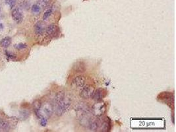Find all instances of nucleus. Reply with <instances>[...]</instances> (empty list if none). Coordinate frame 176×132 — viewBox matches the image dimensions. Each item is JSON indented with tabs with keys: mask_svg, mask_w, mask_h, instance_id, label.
I'll return each instance as SVG.
<instances>
[{
	"mask_svg": "<svg viewBox=\"0 0 176 132\" xmlns=\"http://www.w3.org/2000/svg\"><path fill=\"white\" fill-rule=\"evenodd\" d=\"M9 126V123L5 120L0 118V129H7Z\"/></svg>",
	"mask_w": 176,
	"mask_h": 132,
	"instance_id": "f3484780",
	"label": "nucleus"
},
{
	"mask_svg": "<svg viewBox=\"0 0 176 132\" xmlns=\"http://www.w3.org/2000/svg\"><path fill=\"white\" fill-rule=\"evenodd\" d=\"M86 78L83 75H78L73 80V84L77 88H81L85 85Z\"/></svg>",
	"mask_w": 176,
	"mask_h": 132,
	"instance_id": "9b49d317",
	"label": "nucleus"
},
{
	"mask_svg": "<svg viewBox=\"0 0 176 132\" xmlns=\"http://www.w3.org/2000/svg\"><path fill=\"white\" fill-rule=\"evenodd\" d=\"M11 17L13 21L17 24L21 23L23 21V11L19 7H16L11 11Z\"/></svg>",
	"mask_w": 176,
	"mask_h": 132,
	"instance_id": "20e7f679",
	"label": "nucleus"
},
{
	"mask_svg": "<svg viewBox=\"0 0 176 132\" xmlns=\"http://www.w3.org/2000/svg\"><path fill=\"white\" fill-rule=\"evenodd\" d=\"M58 32L59 27L56 25H55V24H50V25H48L46 27L45 33L48 37H55V36H56L58 34Z\"/></svg>",
	"mask_w": 176,
	"mask_h": 132,
	"instance_id": "423d86ee",
	"label": "nucleus"
},
{
	"mask_svg": "<svg viewBox=\"0 0 176 132\" xmlns=\"http://www.w3.org/2000/svg\"><path fill=\"white\" fill-rule=\"evenodd\" d=\"M65 97V93L63 91H59L58 93H57L56 94H55V97L54 98V100H53V105H55V104H56L58 102H59L60 101H62V99L64 98V97Z\"/></svg>",
	"mask_w": 176,
	"mask_h": 132,
	"instance_id": "2eb2a0df",
	"label": "nucleus"
},
{
	"mask_svg": "<svg viewBox=\"0 0 176 132\" xmlns=\"http://www.w3.org/2000/svg\"><path fill=\"white\" fill-rule=\"evenodd\" d=\"M11 38L9 37H6L2 39V41H0V46L3 48H7L11 45Z\"/></svg>",
	"mask_w": 176,
	"mask_h": 132,
	"instance_id": "dca6fc26",
	"label": "nucleus"
},
{
	"mask_svg": "<svg viewBox=\"0 0 176 132\" xmlns=\"http://www.w3.org/2000/svg\"><path fill=\"white\" fill-rule=\"evenodd\" d=\"M5 55H6V56L8 58H9L11 59H13L15 58H16V55L13 54H12V53H10L8 52L7 50L5 51Z\"/></svg>",
	"mask_w": 176,
	"mask_h": 132,
	"instance_id": "412c9836",
	"label": "nucleus"
},
{
	"mask_svg": "<svg viewBox=\"0 0 176 132\" xmlns=\"http://www.w3.org/2000/svg\"><path fill=\"white\" fill-rule=\"evenodd\" d=\"M81 89H82L80 91L79 95L82 98L87 100L93 98V96L95 91L93 86L90 85H86L82 87Z\"/></svg>",
	"mask_w": 176,
	"mask_h": 132,
	"instance_id": "7ed1b4c3",
	"label": "nucleus"
},
{
	"mask_svg": "<svg viewBox=\"0 0 176 132\" xmlns=\"http://www.w3.org/2000/svg\"><path fill=\"white\" fill-rule=\"evenodd\" d=\"M34 30L36 36H37V37H42V36H43L46 30L44 23L41 21H39L37 23H36L34 27Z\"/></svg>",
	"mask_w": 176,
	"mask_h": 132,
	"instance_id": "6e6552de",
	"label": "nucleus"
},
{
	"mask_svg": "<svg viewBox=\"0 0 176 132\" xmlns=\"http://www.w3.org/2000/svg\"><path fill=\"white\" fill-rule=\"evenodd\" d=\"M100 127L102 129L103 131H109L110 130L111 127V123L109 118H105L102 121H101L100 128Z\"/></svg>",
	"mask_w": 176,
	"mask_h": 132,
	"instance_id": "f8f14e48",
	"label": "nucleus"
},
{
	"mask_svg": "<svg viewBox=\"0 0 176 132\" xmlns=\"http://www.w3.org/2000/svg\"><path fill=\"white\" fill-rule=\"evenodd\" d=\"M27 47H28V45L25 43H19V44H17V45H14V48H15L17 50H25Z\"/></svg>",
	"mask_w": 176,
	"mask_h": 132,
	"instance_id": "a211bd4d",
	"label": "nucleus"
},
{
	"mask_svg": "<svg viewBox=\"0 0 176 132\" xmlns=\"http://www.w3.org/2000/svg\"><path fill=\"white\" fill-rule=\"evenodd\" d=\"M71 105V99L69 97H64L59 102L54 105V112L58 116H62L69 110Z\"/></svg>",
	"mask_w": 176,
	"mask_h": 132,
	"instance_id": "f257e3e1",
	"label": "nucleus"
},
{
	"mask_svg": "<svg viewBox=\"0 0 176 132\" xmlns=\"http://www.w3.org/2000/svg\"><path fill=\"white\" fill-rule=\"evenodd\" d=\"M53 2L54 0H38L35 5L42 12L44 9H47L50 6Z\"/></svg>",
	"mask_w": 176,
	"mask_h": 132,
	"instance_id": "9d476101",
	"label": "nucleus"
},
{
	"mask_svg": "<svg viewBox=\"0 0 176 132\" xmlns=\"http://www.w3.org/2000/svg\"><path fill=\"white\" fill-rule=\"evenodd\" d=\"M107 95V91L104 89H98L94 91L93 98L96 102L102 101V100L106 97Z\"/></svg>",
	"mask_w": 176,
	"mask_h": 132,
	"instance_id": "1a4fd4ad",
	"label": "nucleus"
},
{
	"mask_svg": "<svg viewBox=\"0 0 176 132\" xmlns=\"http://www.w3.org/2000/svg\"><path fill=\"white\" fill-rule=\"evenodd\" d=\"M39 120H40V125L42 126H46L48 123V118L44 116V115H42L39 118Z\"/></svg>",
	"mask_w": 176,
	"mask_h": 132,
	"instance_id": "6ab92c4d",
	"label": "nucleus"
},
{
	"mask_svg": "<svg viewBox=\"0 0 176 132\" xmlns=\"http://www.w3.org/2000/svg\"><path fill=\"white\" fill-rule=\"evenodd\" d=\"M91 112L95 117H101L105 114L107 111L106 104L104 102H97L93 105L90 109Z\"/></svg>",
	"mask_w": 176,
	"mask_h": 132,
	"instance_id": "f03ea898",
	"label": "nucleus"
},
{
	"mask_svg": "<svg viewBox=\"0 0 176 132\" xmlns=\"http://www.w3.org/2000/svg\"><path fill=\"white\" fill-rule=\"evenodd\" d=\"M85 65L83 62H77L73 66V70L77 73H83L85 71Z\"/></svg>",
	"mask_w": 176,
	"mask_h": 132,
	"instance_id": "4468645a",
	"label": "nucleus"
},
{
	"mask_svg": "<svg viewBox=\"0 0 176 132\" xmlns=\"http://www.w3.org/2000/svg\"><path fill=\"white\" fill-rule=\"evenodd\" d=\"M17 0H5V3L9 7L10 9H13L15 6Z\"/></svg>",
	"mask_w": 176,
	"mask_h": 132,
	"instance_id": "aec40b11",
	"label": "nucleus"
},
{
	"mask_svg": "<svg viewBox=\"0 0 176 132\" xmlns=\"http://www.w3.org/2000/svg\"><path fill=\"white\" fill-rule=\"evenodd\" d=\"M41 108L42 109V110H41L42 114L48 118H50L54 113V105L52 103H46L44 106L42 105Z\"/></svg>",
	"mask_w": 176,
	"mask_h": 132,
	"instance_id": "0eeeda50",
	"label": "nucleus"
},
{
	"mask_svg": "<svg viewBox=\"0 0 176 132\" xmlns=\"http://www.w3.org/2000/svg\"><path fill=\"white\" fill-rule=\"evenodd\" d=\"M0 12H1V6H0Z\"/></svg>",
	"mask_w": 176,
	"mask_h": 132,
	"instance_id": "5701e85b",
	"label": "nucleus"
},
{
	"mask_svg": "<svg viewBox=\"0 0 176 132\" xmlns=\"http://www.w3.org/2000/svg\"><path fill=\"white\" fill-rule=\"evenodd\" d=\"M75 110L80 116L88 115L91 112L90 107L85 102H81L75 107Z\"/></svg>",
	"mask_w": 176,
	"mask_h": 132,
	"instance_id": "39448f33",
	"label": "nucleus"
},
{
	"mask_svg": "<svg viewBox=\"0 0 176 132\" xmlns=\"http://www.w3.org/2000/svg\"><path fill=\"white\" fill-rule=\"evenodd\" d=\"M54 10H55V6L54 5H51L50 6L48 7L46 11L44 12V13L43 15V17H42L43 21H46L48 19H49L51 16L53 15Z\"/></svg>",
	"mask_w": 176,
	"mask_h": 132,
	"instance_id": "ddd939ff",
	"label": "nucleus"
},
{
	"mask_svg": "<svg viewBox=\"0 0 176 132\" xmlns=\"http://www.w3.org/2000/svg\"><path fill=\"white\" fill-rule=\"evenodd\" d=\"M3 29V24L0 23V30H2Z\"/></svg>",
	"mask_w": 176,
	"mask_h": 132,
	"instance_id": "4be33fe9",
	"label": "nucleus"
}]
</instances>
